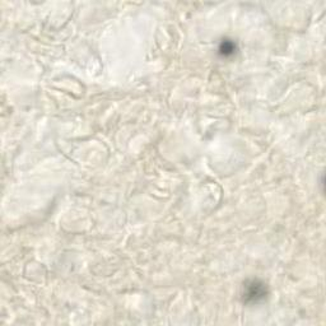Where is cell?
Instances as JSON below:
<instances>
[{
    "mask_svg": "<svg viewBox=\"0 0 326 326\" xmlns=\"http://www.w3.org/2000/svg\"><path fill=\"white\" fill-rule=\"evenodd\" d=\"M268 294V288L260 280H251L250 283L245 285V293H243V299L248 303H257L262 301Z\"/></svg>",
    "mask_w": 326,
    "mask_h": 326,
    "instance_id": "obj_1",
    "label": "cell"
},
{
    "mask_svg": "<svg viewBox=\"0 0 326 326\" xmlns=\"http://www.w3.org/2000/svg\"><path fill=\"white\" fill-rule=\"evenodd\" d=\"M234 50H236V46L232 41H228V40H224L222 44H220L219 53L223 56H231L234 54Z\"/></svg>",
    "mask_w": 326,
    "mask_h": 326,
    "instance_id": "obj_2",
    "label": "cell"
}]
</instances>
